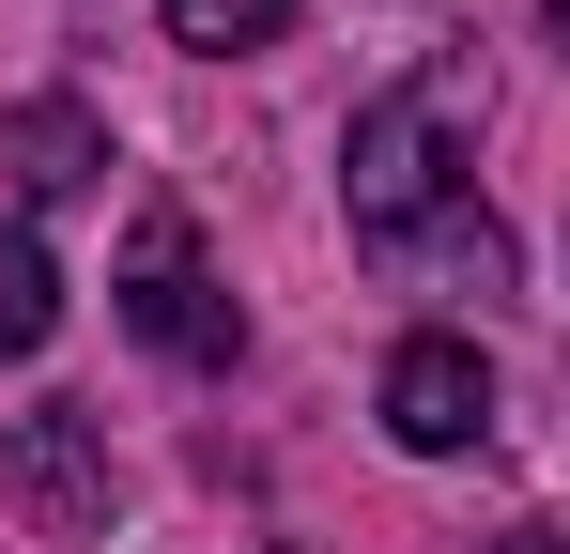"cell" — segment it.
<instances>
[{
    "label": "cell",
    "instance_id": "obj_1",
    "mask_svg": "<svg viewBox=\"0 0 570 554\" xmlns=\"http://www.w3.org/2000/svg\"><path fill=\"white\" fill-rule=\"evenodd\" d=\"M463 139H478V62H432L355 108L340 139V200H355V247H416V231H463Z\"/></svg>",
    "mask_w": 570,
    "mask_h": 554
},
{
    "label": "cell",
    "instance_id": "obj_2",
    "mask_svg": "<svg viewBox=\"0 0 570 554\" xmlns=\"http://www.w3.org/2000/svg\"><path fill=\"white\" fill-rule=\"evenodd\" d=\"M108 293H124V324H139L170 369H232V339H247L232 293H216V263H200V231L170 216V200H139V231H124V277H108Z\"/></svg>",
    "mask_w": 570,
    "mask_h": 554
},
{
    "label": "cell",
    "instance_id": "obj_3",
    "mask_svg": "<svg viewBox=\"0 0 570 554\" xmlns=\"http://www.w3.org/2000/svg\"><path fill=\"white\" fill-rule=\"evenodd\" d=\"M0 493H16L31 540H108V508H124V477H108V416H94V400H31V416L0 432Z\"/></svg>",
    "mask_w": 570,
    "mask_h": 554
},
{
    "label": "cell",
    "instance_id": "obj_4",
    "mask_svg": "<svg viewBox=\"0 0 570 554\" xmlns=\"http://www.w3.org/2000/svg\"><path fill=\"white\" fill-rule=\"evenodd\" d=\"M385 432H401L416 462L478 447V432H493V369H478V339H401V355H385Z\"/></svg>",
    "mask_w": 570,
    "mask_h": 554
},
{
    "label": "cell",
    "instance_id": "obj_5",
    "mask_svg": "<svg viewBox=\"0 0 570 554\" xmlns=\"http://www.w3.org/2000/svg\"><path fill=\"white\" fill-rule=\"evenodd\" d=\"M0 185H16V200H94V185H108V123L78 108V92L0 108Z\"/></svg>",
    "mask_w": 570,
    "mask_h": 554
},
{
    "label": "cell",
    "instance_id": "obj_6",
    "mask_svg": "<svg viewBox=\"0 0 570 554\" xmlns=\"http://www.w3.org/2000/svg\"><path fill=\"white\" fill-rule=\"evenodd\" d=\"M47 324H62V263H47V247L0 216V369H16V355H47Z\"/></svg>",
    "mask_w": 570,
    "mask_h": 554
},
{
    "label": "cell",
    "instance_id": "obj_7",
    "mask_svg": "<svg viewBox=\"0 0 570 554\" xmlns=\"http://www.w3.org/2000/svg\"><path fill=\"white\" fill-rule=\"evenodd\" d=\"M293 31V0H170V47H216V62H232V47H278Z\"/></svg>",
    "mask_w": 570,
    "mask_h": 554
},
{
    "label": "cell",
    "instance_id": "obj_8",
    "mask_svg": "<svg viewBox=\"0 0 570 554\" xmlns=\"http://www.w3.org/2000/svg\"><path fill=\"white\" fill-rule=\"evenodd\" d=\"M493 554H570V540H493Z\"/></svg>",
    "mask_w": 570,
    "mask_h": 554
},
{
    "label": "cell",
    "instance_id": "obj_9",
    "mask_svg": "<svg viewBox=\"0 0 570 554\" xmlns=\"http://www.w3.org/2000/svg\"><path fill=\"white\" fill-rule=\"evenodd\" d=\"M556 47H570V0H556Z\"/></svg>",
    "mask_w": 570,
    "mask_h": 554
}]
</instances>
